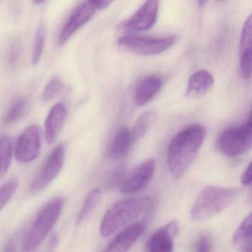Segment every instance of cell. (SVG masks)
I'll list each match as a JSON object with an SVG mask.
<instances>
[{"label":"cell","mask_w":252,"mask_h":252,"mask_svg":"<svg viewBox=\"0 0 252 252\" xmlns=\"http://www.w3.org/2000/svg\"><path fill=\"white\" fill-rule=\"evenodd\" d=\"M206 137V129L192 125L182 129L171 140L167 151L169 172L175 179L182 178L197 157Z\"/></svg>","instance_id":"1"},{"label":"cell","mask_w":252,"mask_h":252,"mask_svg":"<svg viewBox=\"0 0 252 252\" xmlns=\"http://www.w3.org/2000/svg\"><path fill=\"white\" fill-rule=\"evenodd\" d=\"M153 206V199L149 196L131 197L116 202L103 217L100 225L101 235L110 237L126 224L148 215Z\"/></svg>","instance_id":"2"},{"label":"cell","mask_w":252,"mask_h":252,"mask_svg":"<svg viewBox=\"0 0 252 252\" xmlns=\"http://www.w3.org/2000/svg\"><path fill=\"white\" fill-rule=\"evenodd\" d=\"M240 194L234 187L209 186L197 196L190 211L192 220L203 222L220 214L226 209Z\"/></svg>","instance_id":"3"},{"label":"cell","mask_w":252,"mask_h":252,"mask_svg":"<svg viewBox=\"0 0 252 252\" xmlns=\"http://www.w3.org/2000/svg\"><path fill=\"white\" fill-rule=\"evenodd\" d=\"M63 205L64 200L58 197L53 199L42 208L26 234L23 245V252H33L45 240L58 220Z\"/></svg>","instance_id":"4"},{"label":"cell","mask_w":252,"mask_h":252,"mask_svg":"<svg viewBox=\"0 0 252 252\" xmlns=\"http://www.w3.org/2000/svg\"><path fill=\"white\" fill-rule=\"evenodd\" d=\"M252 126L250 115L249 120L243 125L231 126L222 131L218 139L220 151L229 157H236L250 150Z\"/></svg>","instance_id":"5"},{"label":"cell","mask_w":252,"mask_h":252,"mask_svg":"<svg viewBox=\"0 0 252 252\" xmlns=\"http://www.w3.org/2000/svg\"><path fill=\"white\" fill-rule=\"evenodd\" d=\"M176 42L175 36L149 37L126 35L119 39L121 46L141 56H154L167 51Z\"/></svg>","instance_id":"6"},{"label":"cell","mask_w":252,"mask_h":252,"mask_svg":"<svg viewBox=\"0 0 252 252\" xmlns=\"http://www.w3.org/2000/svg\"><path fill=\"white\" fill-rule=\"evenodd\" d=\"M64 158V146L63 144H59L51 152L40 172L32 181L30 186L31 191L33 192L40 191L54 181L63 169Z\"/></svg>","instance_id":"7"},{"label":"cell","mask_w":252,"mask_h":252,"mask_svg":"<svg viewBox=\"0 0 252 252\" xmlns=\"http://www.w3.org/2000/svg\"><path fill=\"white\" fill-rule=\"evenodd\" d=\"M98 11L100 10L96 0L85 1L78 5L62 29L59 35V44L60 45L66 44L78 30L94 17Z\"/></svg>","instance_id":"8"},{"label":"cell","mask_w":252,"mask_h":252,"mask_svg":"<svg viewBox=\"0 0 252 252\" xmlns=\"http://www.w3.org/2000/svg\"><path fill=\"white\" fill-rule=\"evenodd\" d=\"M42 147V132L36 125L24 129L19 137L16 145L15 155L20 163L33 161L39 156Z\"/></svg>","instance_id":"9"},{"label":"cell","mask_w":252,"mask_h":252,"mask_svg":"<svg viewBox=\"0 0 252 252\" xmlns=\"http://www.w3.org/2000/svg\"><path fill=\"white\" fill-rule=\"evenodd\" d=\"M155 171L156 161L153 159L146 160L124 181L120 187L121 192L129 194L141 191L153 180Z\"/></svg>","instance_id":"10"},{"label":"cell","mask_w":252,"mask_h":252,"mask_svg":"<svg viewBox=\"0 0 252 252\" xmlns=\"http://www.w3.org/2000/svg\"><path fill=\"white\" fill-rule=\"evenodd\" d=\"M158 14V2L157 1H147L141 8L129 17L125 23L123 29L131 32H143L151 29L156 20Z\"/></svg>","instance_id":"11"},{"label":"cell","mask_w":252,"mask_h":252,"mask_svg":"<svg viewBox=\"0 0 252 252\" xmlns=\"http://www.w3.org/2000/svg\"><path fill=\"white\" fill-rule=\"evenodd\" d=\"M178 234V222L171 221L150 236L146 244V252H173L174 238Z\"/></svg>","instance_id":"12"},{"label":"cell","mask_w":252,"mask_h":252,"mask_svg":"<svg viewBox=\"0 0 252 252\" xmlns=\"http://www.w3.org/2000/svg\"><path fill=\"white\" fill-rule=\"evenodd\" d=\"M144 231V224L132 223L118 234L102 252H128Z\"/></svg>","instance_id":"13"},{"label":"cell","mask_w":252,"mask_h":252,"mask_svg":"<svg viewBox=\"0 0 252 252\" xmlns=\"http://www.w3.org/2000/svg\"><path fill=\"white\" fill-rule=\"evenodd\" d=\"M67 108L63 103L53 106L45 122V137L47 142L53 144L64 127L67 118Z\"/></svg>","instance_id":"14"},{"label":"cell","mask_w":252,"mask_h":252,"mask_svg":"<svg viewBox=\"0 0 252 252\" xmlns=\"http://www.w3.org/2000/svg\"><path fill=\"white\" fill-rule=\"evenodd\" d=\"M163 82L158 76H149L138 83L135 92V102L143 106L150 102L161 89Z\"/></svg>","instance_id":"15"},{"label":"cell","mask_w":252,"mask_h":252,"mask_svg":"<svg viewBox=\"0 0 252 252\" xmlns=\"http://www.w3.org/2000/svg\"><path fill=\"white\" fill-rule=\"evenodd\" d=\"M213 76L206 70H200L193 73L188 81L187 96L197 98L205 95L213 86Z\"/></svg>","instance_id":"16"},{"label":"cell","mask_w":252,"mask_h":252,"mask_svg":"<svg viewBox=\"0 0 252 252\" xmlns=\"http://www.w3.org/2000/svg\"><path fill=\"white\" fill-rule=\"evenodd\" d=\"M134 143L131 131L122 126L117 131L110 144L109 154L113 158H120L129 151Z\"/></svg>","instance_id":"17"},{"label":"cell","mask_w":252,"mask_h":252,"mask_svg":"<svg viewBox=\"0 0 252 252\" xmlns=\"http://www.w3.org/2000/svg\"><path fill=\"white\" fill-rule=\"evenodd\" d=\"M252 215L249 214L242 221L233 236V243L240 249H250L251 240H252Z\"/></svg>","instance_id":"18"},{"label":"cell","mask_w":252,"mask_h":252,"mask_svg":"<svg viewBox=\"0 0 252 252\" xmlns=\"http://www.w3.org/2000/svg\"><path fill=\"white\" fill-rule=\"evenodd\" d=\"M13 144L8 136L0 137V178L8 172L12 160Z\"/></svg>","instance_id":"19"},{"label":"cell","mask_w":252,"mask_h":252,"mask_svg":"<svg viewBox=\"0 0 252 252\" xmlns=\"http://www.w3.org/2000/svg\"><path fill=\"white\" fill-rule=\"evenodd\" d=\"M101 189L95 188L88 194L77 218V225H82L91 216L101 198Z\"/></svg>","instance_id":"20"},{"label":"cell","mask_w":252,"mask_h":252,"mask_svg":"<svg viewBox=\"0 0 252 252\" xmlns=\"http://www.w3.org/2000/svg\"><path fill=\"white\" fill-rule=\"evenodd\" d=\"M156 119V114L153 112H147L141 115L135 122L133 129L131 131L134 142L142 138L150 129Z\"/></svg>","instance_id":"21"},{"label":"cell","mask_w":252,"mask_h":252,"mask_svg":"<svg viewBox=\"0 0 252 252\" xmlns=\"http://www.w3.org/2000/svg\"><path fill=\"white\" fill-rule=\"evenodd\" d=\"M29 107V101L26 98H21L13 103L9 110L5 115L4 122L5 124L11 125L18 122L23 117Z\"/></svg>","instance_id":"22"},{"label":"cell","mask_w":252,"mask_h":252,"mask_svg":"<svg viewBox=\"0 0 252 252\" xmlns=\"http://www.w3.org/2000/svg\"><path fill=\"white\" fill-rule=\"evenodd\" d=\"M46 40V27L45 25L41 24L36 29L33 41V52H32V63L36 65L40 61L45 48Z\"/></svg>","instance_id":"23"},{"label":"cell","mask_w":252,"mask_h":252,"mask_svg":"<svg viewBox=\"0 0 252 252\" xmlns=\"http://www.w3.org/2000/svg\"><path fill=\"white\" fill-rule=\"evenodd\" d=\"M252 16L250 15L246 20L242 31L239 46L240 57L252 54Z\"/></svg>","instance_id":"24"},{"label":"cell","mask_w":252,"mask_h":252,"mask_svg":"<svg viewBox=\"0 0 252 252\" xmlns=\"http://www.w3.org/2000/svg\"><path fill=\"white\" fill-rule=\"evenodd\" d=\"M64 88V84L58 77H54L47 84L42 94V99L44 102H48L55 98Z\"/></svg>","instance_id":"25"},{"label":"cell","mask_w":252,"mask_h":252,"mask_svg":"<svg viewBox=\"0 0 252 252\" xmlns=\"http://www.w3.org/2000/svg\"><path fill=\"white\" fill-rule=\"evenodd\" d=\"M17 187L18 184L15 181H10L0 187V210H2L11 200V197L17 191Z\"/></svg>","instance_id":"26"},{"label":"cell","mask_w":252,"mask_h":252,"mask_svg":"<svg viewBox=\"0 0 252 252\" xmlns=\"http://www.w3.org/2000/svg\"><path fill=\"white\" fill-rule=\"evenodd\" d=\"M213 240L209 234L199 236L194 243V252H212Z\"/></svg>","instance_id":"27"},{"label":"cell","mask_w":252,"mask_h":252,"mask_svg":"<svg viewBox=\"0 0 252 252\" xmlns=\"http://www.w3.org/2000/svg\"><path fill=\"white\" fill-rule=\"evenodd\" d=\"M240 73L245 79H250L252 76V54L240 57Z\"/></svg>","instance_id":"28"},{"label":"cell","mask_w":252,"mask_h":252,"mask_svg":"<svg viewBox=\"0 0 252 252\" xmlns=\"http://www.w3.org/2000/svg\"><path fill=\"white\" fill-rule=\"evenodd\" d=\"M240 181L244 186H250L252 184V163H249V166L245 169Z\"/></svg>","instance_id":"29"},{"label":"cell","mask_w":252,"mask_h":252,"mask_svg":"<svg viewBox=\"0 0 252 252\" xmlns=\"http://www.w3.org/2000/svg\"><path fill=\"white\" fill-rule=\"evenodd\" d=\"M4 252H16V246L14 240H10L8 242Z\"/></svg>","instance_id":"30"},{"label":"cell","mask_w":252,"mask_h":252,"mask_svg":"<svg viewBox=\"0 0 252 252\" xmlns=\"http://www.w3.org/2000/svg\"></svg>","instance_id":"31"}]
</instances>
